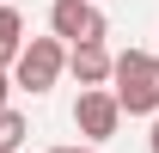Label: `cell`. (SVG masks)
Instances as JSON below:
<instances>
[{"instance_id":"6da1fadb","label":"cell","mask_w":159,"mask_h":153,"mask_svg":"<svg viewBox=\"0 0 159 153\" xmlns=\"http://www.w3.org/2000/svg\"><path fill=\"white\" fill-rule=\"evenodd\" d=\"M110 80H116L110 92L122 98L129 116H159V55H147V49H122Z\"/></svg>"},{"instance_id":"7a4b0ae2","label":"cell","mask_w":159,"mask_h":153,"mask_svg":"<svg viewBox=\"0 0 159 153\" xmlns=\"http://www.w3.org/2000/svg\"><path fill=\"white\" fill-rule=\"evenodd\" d=\"M61 67H67V43L49 31V37H31L19 49V61H12V86L19 92H31V98H43L49 86L61 80Z\"/></svg>"},{"instance_id":"3957f363","label":"cell","mask_w":159,"mask_h":153,"mask_svg":"<svg viewBox=\"0 0 159 153\" xmlns=\"http://www.w3.org/2000/svg\"><path fill=\"white\" fill-rule=\"evenodd\" d=\"M49 31L74 49V43H104L110 19L98 12V0H49Z\"/></svg>"},{"instance_id":"277c9868","label":"cell","mask_w":159,"mask_h":153,"mask_svg":"<svg viewBox=\"0 0 159 153\" xmlns=\"http://www.w3.org/2000/svg\"><path fill=\"white\" fill-rule=\"evenodd\" d=\"M122 98L110 92V86H80V98H74V129L98 147V141H110L116 135V123H122Z\"/></svg>"},{"instance_id":"5b68a950","label":"cell","mask_w":159,"mask_h":153,"mask_svg":"<svg viewBox=\"0 0 159 153\" xmlns=\"http://www.w3.org/2000/svg\"><path fill=\"white\" fill-rule=\"evenodd\" d=\"M67 67H74L80 86H104V80L116 74V55H110L104 43H74V49H67Z\"/></svg>"},{"instance_id":"8992f818","label":"cell","mask_w":159,"mask_h":153,"mask_svg":"<svg viewBox=\"0 0 159 153\" xmlns=\"http://www.w3.org/2000/svg\"><path fill=\"white\" fill-rule=\"evenodd\" d=\"M19 49H25V19L0 0V67H12V61H19Z\"/></svg>"},{"instance_id":"52a82bcc","label":"cell","mask_w":159,"mask_h":153,"mask_svg":"<svg viewBox=\"0 0 159 153\" xmlns=\"http://www.w3.org/2000/svg\"><path fill=\"white\" fill-rule=\"evenodd\" d=\"M25 129H31V123H25V110H12V104H6V110H0V147H19Z\"/></svg>"},{"instance_id":"ba28073f","label":"cell","mask_w":159,"mask_h":153,"mask_svg":"<svg viewBox=\"0 0 159 153\" xmlns=\"http://www.w3.org/2000/svg\"><path fill=\"white\" fill-rule=\"evenodd\" d=\"M6 92H12V67H0V110H6Z\"/></svg>"},{"instance_id":"9c48e42d","label":"cell","mask_w":159,"mask_h":153,"mask_svg":"<svg viewBox=\"0 0 159 153\" xmlns=\"http://www.w3.org/2000/svg\"><path fill=\"white\" fill-rule=\"evenodd\" d=\"M147 147H153V153H159V116H153V129H147Z\"/></svg>"},{"instance_id":"30bf717a","label":"cell","mask_w":159,"mask_h":153,"mask_svg":"<svg viewBox=\"0 0 159 153\" xmlns=\"http://www.w3.org/2000/svg\"><path fill=\"white\" fill-rule=\"evenodd\" d=\"M49 153H98V147H92V141H86V147H49Z\"/></svg>"},{"instance_id":"8fae6325","label":"cell","mask_w":159,"mask_h":153,"mask_svg":"<svg viewBox=\"0 0 159 153\" xmlns=\"http://www.w3.org/2000/svg\"><path fill=\"white\" fill-rule=\"evenodd\" d=\"M0 153H19V147H0Z\"/></svg>"}]
</instances>
